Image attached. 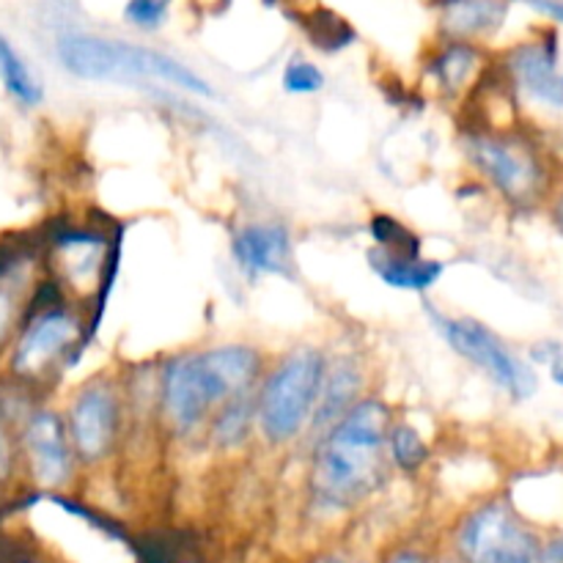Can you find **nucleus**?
Masks as SVG:
<instances>
[{
  "instance_id": "b1692460",
  "label": "nucleus",
  "mask_w": 563,
  "mask_h": 563,
  "mask_svg": "<svg viewBox=\"0 0 563 563\" xmlns=\"http://www.w3.org/2000/svg\"><path fill=\"white\" fill-rule=\"evenodd\" d=\"M280 88L289 97H317L328 88V75L306 53H295L280 69Z\"/></svg>"
},
{
  "instance_id": "a878e982",
  "label": "nucleus",
  "mask_w": 563,
  "mask_h": 563,
  "mask_svg": "<svg viewBox=\"0 0 563 563\" xmlns=\"http://www.w3.org/2000/svg\"><path fill=\"white\" fill-rule=\"evenodd\" d=\"M517 5L537 16V25L563 31V0H517Z\"/></svg>"
},
{
  "instance_id": "7ed1b4c3",
  "label": "nucleus",
  "mask_w": 563,
  "mask_h": 563,
  "mask_svg": "<svg viewBox=\"0 0 563 563\" xmlns=\"http://www.w3.org/2000/svg\"><path fill=\"white\" fill-rule=\"evenodd\" d=\"M456 148L482 192L511 214H539L548 207L563 170L550 143L526 121L465 119Z\"/></svg>"
},
{
  "instance_id": "c756f323",
  "label": "nucleus",
  "mask_w": 563,
  "mask_h": 563,
  "mask_svg": "<svg viewBox=\"0 0 563 563\" xmlns=\"http://www.w3.org/2000/svg\"><path fill=\"white\" fill-rule=\"evenodd\" d=\"M306 563H374V561L363 559V555L357 553H350V550H324V553H317Z\"/></svg>"
},
{
  "instance_id": "20e7f679",
  "label": "nucleus",
  "mask_w": 563,
  "mask_h": 563,
  "mask_svg": "<svg viewBox=\"0 0 563 563\" xmlns=\"http://www.w3.org/2000/svg\"><path fill=\"white\" fill-rule=\"evenodd\" d=\"M88 308L71 300L47 273L36 284L25 319L0 357L5 383L47 399L91 346Z\"/></svg>"
},
{
  "instance_id": "ddd939ff",
  "label": "nucleus",
  "mask_w": 563,
  "mask_h": 563,
  "mask_svg": "<svg viewBox=\"0 0 563 563\" xmlns=\"http://www.w3.org/2000/svg\"><path fill=\"white\" fill-rule=\"evenodd\" d=\"M495 66V49L471 42L434 38L418 58L421 88L443 104H467Z\"/></svg>"
},
{
  "instance_id": "39448f33",
  "label": "nucleus",
  "mask_w": 563,
  "mask_h": 563,
  "mask_svg": "<svg viewBox=\"0 0 563 563\" xmlns=\"http://www.w3.org/2000/svg\"><path fill=\"white\" fill-rule=\"evenodd\" d=\"M53 58L66 75L80 82H115V86L159 82L187 97L218 99V91L201 71L165 49L130 38L66 25L55 31Z\"/></svg>"
},
{
  "instance_id": "bb28decb",
  "label": "nucleus",
  "mask_w": 563,
  "mask_h": 563,
  "mask_svg": "<svg viewBox=\"0 0 563 563\" xmlns=\"http://www.w3.org/2000/svg\"><path fill=\"white\" fill-rule=\"evenodd\" d=\"M542 214L548 218L550 229L555 231V236H559V240L563 242V176H561L559 185H555L553 196H550L548 207H544Z\"/></svg>"
},
{
  "instance_id": "4be33fe9",
  "label": "nucleus",
  "mask_w": 563,
  "mask_h": 563,
  "mask_svg": "<svg viewBox=\"0 0 563 563\" xmlns=\"http://www.w3.org/2000/svg\"><path fill=\"white\" fill-rule=\"evenodd\" d=\"M368 240H372V247H379V251L427 253L421 234L390 212L368 214Z\"/></svg>"
},
{
  "instance_id": "2eb2a0df",
  "label": "nucleus",
  "mask_w": 563,
  "mask_h": 563,
  "mask_svg": "<svg viewBox=\"0 0 563 563\" xmlns=\"http://www.w3.org/2000/svg\"><path fill=\"white\" fill-rule=\"evenodd\" d=\"M432 36L498 49V38L520 9L517 0H432Z\"/></svg>"
},
{
  "instance_id": "1a4fd4ad",
  "label": "nucleus",
  "mask_w": 563,
  "mask_h": 563,
  "mask_svg": "<svg viewBox=\"0 0 563 563\" xmlns=\"http://www.w3.org/2000/svg\"><path fill=\"white\" fill-rule=\"evenodd\" d=\"M60 410L82 476L108 471L124 451L135 418L124 374L115 368L88 374L71 388Z\"/></svg>"
},
{
  "instance_id": "412c9836",
  "label": "nucleus",
  "mask_w": 563,
  "mask_h": 563,
  "mask_svg": "<svg viewBox=\"0 0 563 563\" xmlns=\"http://www.w3.org/2000/svg\"><path fill=\"white\" fill-rule=\"evenodd\" d=\"M0 88L22 110L42 108L44 99H47L38 71L3 31H0Z\"/></svg>"
},
{
  "instance_id": "4468645a",
  "label": "nucleus",
  "mask_w": 563,
  "mask_h": 563,
  "mask_svg": "<svg viewBox=\"0 0 563 563\" xmlns=\"http://www.w3.org/2000/svg\"><path fill=\"white\" fill-rule=\"evenodd\" d=\"M231 262L247 280L291 278L297 269L295 234L278 218L242 220L229 236Z\"/></svg>"
},
{
  "instance_id": "9d476101",
  "label": "nucleus",
  "mask_w": 563,
  "mask_h": 563,
  "mask_svg": "<svg viewBox=\"0 0 563 563\" xmlns=\"http://www.w3.org/2000/svg\"><path fill=\"white\" fill-rule=\"evenodd\" d=\"M445 550L462 563H542L544 531L498 489L456 511Z\"/></svg>"
},
{
  "instance_id": "c85d7f7f",
  "label": "nucleus",
  "mask_w": 563,
  "mask_h": 563,
  "mask_svg": "<svg viewBox=\"0 0 563 563\" xmlns=\"http://www.w3.org/2000/svg\"><path fill=\"white\" fill-rule=\"evenodd\" d=\"M542 563H563V526L555 531L544 533Z\"/></svg>"
},
{
  "instance_id": "72a5a7b5",
  "label": "nucleus",
  "mask_w": 563,
  "mask_h": 563,
  "mask_svg": "<svg viewBox=\"0 0 563 563\" xmlns=\"http://www.w3.org/2000/svg\"><path fill=\"white\" fill-rule=\"evenodd\" d=\"M427 3H432V0H427Z\"/></svg>"
},
{
  "instance_id": "2f4dec72",
  "label": "nucleus",
  "mask_w": 563,
  "mask_h": 563,
  "mask_svg": "<svg viewBox=\"0 0 563 563\" xmlns=\"http://www.w3.org/2000/svg\"><path fill=\"white\" fill-rule=\"evenodd\" d=\"M432 563H462L451 550H443L440 555H432Z\"/></svg>"
},
{
  "instance_id": "f257e3e1",
  "label": "nucleus",
  "mask_w": 563,
  "mask_h": 563,
  "mask_svg": "<svg viewBox=\"0 0 563 563\" xmlns=\"http://www.w3.org/2000/svg\"><path fill=\"white\" fill-rule=\"evenodd\" d=\"M396 416L383 394H368L302 445L300 504L313 526L350 520L388 493L396 482L388 460Z\"/></svg>"
},
{
  "instance_id": "7c9ffc66",
  "label": "nucleus",
  "mask_w": 563,
  "mask_h": 563,
  "mask_svg": "<svg viewBox=\"0 0 563 563\" xmlns=\"http://www.w3.org/2000/svg\"><path fill=\"white\" fill-rule=\"evenodd\" d=\"M548 377H550V383L555 385V388H561V390H563V363H561V366L550 368V372H548Z\"/></svg>"
},
{
  "instance_id": "473e14b6",
  "label": "nucleus",
  "mask_w": 563,
  "mask_h": 563,
  "mask_svg": "<svg viewBox=\"0 0 563 563\" xmlns=\"http://www.w3.org/2000/svg\"><path fill=\"white\" fill-rule=\"evenodd\" d=\"M0 563H44V561L33 559V555H11V559H3Z\"/></svg>"
},
{
  "instance_id": "f8f14e48",
  "label": "nucleus",
  "mask_w": 563,
  "mask_h": 563,
  "mask_svg": "<svg viewBox=\"0 0 563 563\" xmlns=\"http://www.w3.org/2000/svg\"><path fill=\"white\" fill-rule=\"evenodd\" d=\"M16 443H20L22 482L38 495L75 493L82 478L64 410L49 399H38L27 407L16 423Z\"/></svg>"
},
{
  "instance_id": "cd10ccee",
  "label": "nucleus",
  "mask_w": 563,
  "mask_h": 563,
  "mask_svg": "<svg viewBox=\"0 0 563 563\" xmlns=\"http://www.w3.org/2000/svg\"><path fill=\"white\" fill-rule=\"evenodd\" d=\"M383 563H432V555L418 544H405V548H394L385 555Z\"/></svg>"
},
{
  "instance_id": "dca6fc26",
  "label": "nucleus",
  "mask_w": 563,
  "mask_h": 563,
  "mask_svg": "<svg viewBox=\"0 0 563 563\" xmlns=\"http://www.w3.org/2000/svg\"><path fill=\"white\" fill-rule=\"evenodd\" d=\"M42 278L44 262L38 240L0 245V357L14 341Z\"/></svg>"
},
{
  "instance_id": "a211bd4d",
  "label": "nucleus",
  "mask_w": 563,
  "mask_h": 563,
  "mask_svg": "<svg viewBox=\"0 0 563 563\" xmlns=\"http://www.w3.org/2000/svg\"><path fill=\"white\" fill-rule=\"evenodd\" d=\"M366 262L379 284L405 295H429L445 275V262L427 253H390L368 247Z\"/></svg>"
},
{
  "instance_id": "0eeeda50",
  "label": "nucleus",
  "mask_w": 563,
  "mask_h": 563,
  "mask_svg": "<svg viewBox=\"0 0 563 563\" xmlns=\"http://www.w3.org/2000/svg\"><path fill=\"white\" fill-rule=\"evenodd\" d=\"M44 273L75 302L88 308L91 333L97 339L99 324L108 311L121 267V229L97 220H55L42 236Z\"/></svg>"
},
{
  "instance_id": "5701e85b",
  "label": "nucleus",
  "mask_w": 563,
  "mask_h": 563,
  "mask_svg": "<svg viewBox=\"0 0 563 563\" xmlns=\"http://www.w3.org/2000/svg\"><path fill=\"white\" fill-rule=\"evenodd\" d=\"M176 0H124L121 3V22L141 36H157L165 31L174 16Z\"/></svg>"
},
{
  "instance_id": "aec40b11",
  "label": "nucleus",
  "mask_w": 563,
  "mask_h": 563,
  "mask_svg": "<svg viewBox=\"0 0 563 563\" xmlns=\"http://www.w3.org/2000/svg\"><path fill=\"white\" fill-rule=\"evenodd\" d=\"M203 445L220 456L245 454L251 445H258L256 394L229 401L207 427Z\"/></svg>"
},
{
  "instance_id": "f3484780",
  "label": "nucleus",
  "mask_w": 563,
  "mask_h": 563,
  "mask_svg": "<svg viewBox=\"0 0 563 563\" xmlns=\"http://www.w3.org/2000/svg\"><path fill=\"white\" fill-rule=\"evenodd\" d=\"M368 394H374L368 357L363 355L361 350H355V346L330 350L328 374H324L322 401H319L313 434H317L319 429L330 427L333 421H339L346 410H352V407H355L357 401L366 399Z\"/></svg>"
},
{
  "instance_id": "9b49d317",
  "label": "nucleus",
  "mask_w": 563,
  "mask_h": 563,
  "mask_svg": "<svg viewBox=\"0 0 563 563\" xmlns=\"http://www.w3.org/2000/svg\"><path fill=\"white\" fill-rule=\"evenodd\" d=\"M429 324L445 341L456 357L476 368L478 374L493 383V388L511 405H526L539 394V368L533 366L526 352L517 350L509 339L467 313H445L440 308H427Z\"/></svg>"
},
{
  "instance_id": "393cba45",
  "label": "nucleus",
  "mask_w": 563,
  "mask_h": 563,
  "mask_svg": "<svg viewBox=\"0 0 563 563\" xmlns=\"http://www.w3.org/2000/svg\"><path fill=\"white\" fill-rule=\"evenodd\" d=\"M22 482L20 443H16V427L9 418L0 416V489Z\"/></svg>"
},
{
  "instance_id": "f03ea898",
  "label": "nucleus",
  "mask_w": 563,
  "mask_h": 563,
  "mask_svg": "<svg viewBox=\"0 0 563 563\" xmlns=\"http://www.w3.org/2000/svg\"><path fill=\"white\" fill-rule=\"evenodd\" d=\"M269 357L264 346L240 339L170 352L154 366V427L174 443L203 445L207 427L229 401L256 394Z\"/></svg>"
},
{
  "instance_id": "423d86ee",
  "label": "nucleus",
  "mask_w": 563,
  "mask_h": 563,
  "mask_svg": "<svg viewBox=\"0 0 563 563\" xmlns=\"http://www.w3.org/2000/svg\"><path fill=\"white\" fill-rule=\"evenodd\" d=\"M330 346L297 341L269 357L256 390V432L264 451L302 449L313 434Z\"/></svg>"
},
{
  "instance_id": "6ab92c4d",
  "label": "nucleus",
  "mask_w": 563,
  "mask_h": 563,
  "mask_svg": "<svg viewBox=\"0 0 563 563\" xmlns=\"http://www.w3.org/2000/svg\"><path fill=\"white\" fill-rule=\"evenodd\" d=\"M388 460L396 478L416 484L434 471L438 451H434L432 438L416 421H410L407 416H396L388 432Z\"/></svg>"
},
{
  "instance_id": "6e6552de",
  "label": "nucleus",
  "mask_w": 563,
  "mask_h": 563,
  "mask_svg": "<svg viewBox=\"0 0 563 563\" xmlns=\"http://www.w3.org/2000/svg\"><path fill=\"white\" fill-rule=\"evenodd\" d=\"M493 71L520 121L539 132L563 124V31L533 25L495 49Z\"/></svg>"
}]
</instances>
